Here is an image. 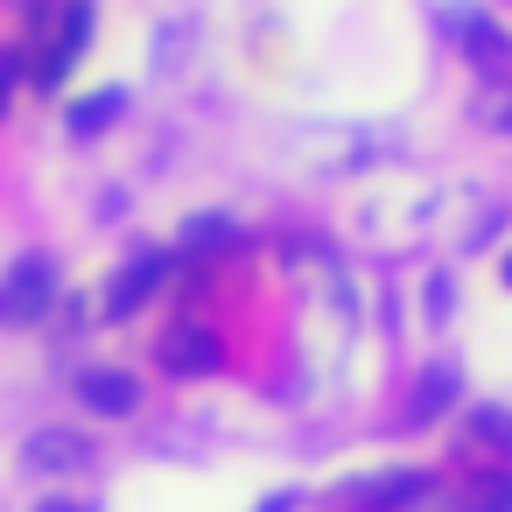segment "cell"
<instances>
[{"label":"cell","mask_w":512,"mask_h":512,"mask_svg":"<svg viewBox=\"0 0 512 512\" xmlns=\"http://www.w3.org/2000/svg\"><path fill=\"white\" fill-rule=\"evenodd\" d=\"M78 400H85L92 414H134V407H141V386H134V372L85 365V372H78Z\"/></svg>","instance_id":"obj_7"},{"label":"cell","mask_w":512,"mask_h":512,"mask_svg":"<svg viewBox=\"0 0 512 512\" xmlns=\"http://www.w3.org/2000/svg\"><path fill=\"white\" fill-rule=\"evenodd\" d=\"M22 78H29V64H22V50H0V113L15 106V92H22Z\"/></svg>","instance_id":"obj_14"},{"label":"cell","mask_w":512,"mask_h":512,"mask_svg":"<svg viewBox=\"0 0 512 512\" xmlns=\"http://www.w3.org/2000/svg\"><path fill=\"white\" fill-rule=\"evenodd\" d=\"M162 365H169L176 379H204V372H218V365H225V344H218L204 323H190V330H169Z\"/></svg>","instance_id":"obj_4"},{"label":"cell","mask_w":512,"mask_h":512,"mask_svg":"<svg viewBox=\"0 0 512 512\" xmlns=\"http://www.w3.org/2000/svg\"><path fill=\"white\" fill-rule=\"evenodd\" d=\"M407 498H428V477L421 470H393V477L358 484V505H372V512H400Z\"/></svg>","instance_id":"obj_10"},{"label":"cell","mask_w":512,"mask_h":512,"mask_svg":"<svg viewBox=\"0 0 512 512\" xmlns=\"http://www.w3.org/2000/svg\"><path fill=\"white\" fill-rule=\"evenodd\" d=\"M260 512H288V498H267V505H260Z\"/></svg>","instance_id":"obj_18"},{"label":"cell","mask_w":512,"mask_h":512,"mask_svg":"<svg viewBox=\"0 0 512 512\" xmlns=\"http://www.w3.org/2000/svg\"><path fill=\"white\" fill-rule=\"evenodd\" d=\"M505 288H512V253H505Z\"/></svg>","instance_id":"obj_19"},{"label":"cell","mask_w":512,"mask_h":512,"mask_svg":"<svg viewBox=\"0 0 512 512\" xmlns=\"http://www.w3.org/2000/svg\"><path fill=\"white\" fill-rule=\"evenodd\" d=\"M484 113H491V127H512V92H484Z\"/></svg>","instance_id":"obj_15"},{"label":"cell","mask_w":512,"mask_h":512,"mask_svg":"<svg viewBox=\"0 0 512 512\" xmlns=\"http://www.w3.org/2000/svg\"><path fill=\"white\" fill-rule=\"evenodd\" d=\"M162 274H169V253H141L134 267H120L113 288H106V316H134V309L162 288Z\"/></svg>","instance_id":"obj_6"},{"label":"cell","mask_w":512,"mask_h":512,"mask_svg":"<svg viewBox=\"0 0 512 512\" xmlns=\"http://www.w3.org/2000/svg\"><path fill=\"white\" fill-rule=\"evenodd\" d=\"M449 29H456V43H463V57H477L484 71H498L505 57H512V43H505V29L484 15V8H470V0H463V8H449Z\"/></svg>","instance_id":"obj_3"},{"label":"cell","mask_w":512,"mask_h":512,"mask_svg":"<svg viewBox=\"0 0 512 512\" xmlns=\"http://www.w3.org/2000/svg\"><path fill=\"white\" fill-rule=\"evenodd\" d=\"M428 316H435V323H442V316H449V281H442V274H435V281H428Z\"/></svg>","instance_id":"obj_16"},{"label":"cell","mask_w":512,"mask_h":512,"mask_svg":"<svg viewBox=\"0 0 512 512\" xmlns=\"http://www.w3.org/2000/svg\"><path fill=\"white\" fill-rule=\"evenodd\" d=\"M78 463H92V442L78 428H36L29 449H22V470L29 477H57V470H78Z\"/></svg>","instance_id":"obj_2"},{"label":"cell","mask_w":512,"mask_h":512,"mask_svg":"<svg viewBox=\"0 0 512 512\" xmlns=\"http://www.w3.org/2000/svg\"><path fill=\"white\" fill-rule=\"evenodd\" d=\"M225 246H239V225L225 211H204L183 225V253H225Z\"/></svg>","instance_id":"obj_11"},{"label":"cell","mask_w":512,"mask_h":512,"mask_svg":"<svg viewBox=\"0 0 512 512\" xmlns=\"http://www.w3.org/2000/svg\"><path fill=\"white\" fill-rule=\"evenodd\" d=\"M92 50V0H71V8H64V22H57V43H50V57H43V85H57L78 57Z\"/></svg>","instance_id":"obj_5"},{"label":"cell","mask_w":512,"mask_h":512,"mask_svg":"<svg viewBox=\"0 0 512 512\" xmlns=\"http://www.w3.org/2000/svg\"><path fill=\"white\" fill-rule=\"evenodd\" d=\"M50 302H57V267L43 253H29V260H15L8 274H0V330H8V323H36Z\"/></svg>","instance_id":"obj_1"},{"label":"cell","mask_w":512,"mask_h":512,"mask_svg":"<svg viewBox=\"0 0 512 512\" xmlns=\"http://www.w3.org/2000/svg\"><path fill=\"white\" fill-rule=\"evenodd\" d=\"M36 512H99L92 498H50V505H36Z\"/></svg>","instance_id":"obj_17"},{"label":"cell","mask_w":512,"mask_h":512,"mask_svg":"<svg viewBox=\"0 0 512 512\" xmlns=\"http://www.w3.org/2000/svg\"><path fill=\"white\" fill-rule=\"evenodd\" d=\"M120 113H127V92L113 85V92H92V99H78V106L64 113V127H71L78 141H92V134H106V127H113Z\"/></svg>","instance_id":"obj_8"},{"label":"cell","mask_w":512,"mask_h":512,"mask_svg":"<svg viewBox=\"0 0 512 512\" xmlns=\"http://www.w3.org/2000/svg\"><path fill=\"white\" fill-rule=\"evenodd\" d=\"M463 428H470L484 449H512V414H505V407H470Z\"/></svg>","instance_id":"obj_12"},{"label":"cell","mask_w":512,"mask_h":512,"mask_svg":"<svg viewBox=\"0 0 512 512\" xmlns=\"http://www.w3.org/2000/svg\"><path fill=\"white\" fill-rule=\"evenodd\" d=\"M456 386H463L456 365H428V372H421V393H414V407H407V428H428V421L456 400Z\"/></svg>","instance_id":"obj_9"},{"label":"cell","mask_w":512,"mask_h":512,"mask_svg":"<svg viewBox=\"0 0 512 512\" xmlns=\"http://www.w3.org/2000/svg\"><path fill=\"white\" fill-rule=\"evenodd\" d=\"M463 512H512V477H505V470L477 477V484H470V505H463Z\"/></svg>","instance_id":"obj_13"}]
</instances>
